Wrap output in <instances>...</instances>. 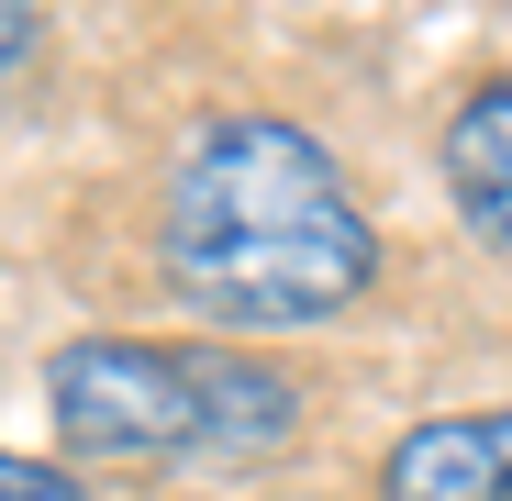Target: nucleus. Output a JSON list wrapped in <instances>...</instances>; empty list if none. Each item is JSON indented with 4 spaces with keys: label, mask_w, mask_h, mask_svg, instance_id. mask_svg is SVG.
<instances>
[{
    "label": "nucleus",
    "mask_w": 512,
    "mask_h": 501,
    "mask_svg": "<svg viewBox=\"0 0 512 501\" xmlns=\"http://www.w3.org/2000/svg\"><path fill=\"white\" fill-rule=\"evenodd\" d=\"M156 257L201 323L301 334V323L357 312V290L379 279V223L323 134L279 112H234L179 156L167 212H156Z\"/></svg>",
    "instance_id": "1"
},
{
    "label": "nucleus",
    "mask_w": 512,
    "mask_h": 501,
    "mask_svg": "<svg viewBox=\"0 0 512 501\" xmlns=\"http://www.w3.org/2000/svg\"><path fill=\"white\" fill-rule=\"evenodd\" d=\"M56 435L112 468H245L301 435V390L268 357L167 346V334H78L45 368Z\"/></svg>",
    "instance_id": "2"
},
{
    "label": "nucleus",
    "mask_w": 512,
    "mask_h": 501,
    "mask_svg": "<svg viewBox=\"0 0 512 501\" xmlns=\"http://www.w3.org/2000/svg\"><path fill=\"white\" fill-rule=\"evenodd\" d=\"M379 501H512V412H435L379 468Z\"/></svg>",
    "instance_id": "3"
},
{
    "label": "nucleus",
    "mask_w": 512,
    "mask_h": 501,
    "mask_svg": "<svg viewBox=\"0 0 512 501\" xmlns=\"http://www.w3.org/2000/svg\"><path fill=\"white\" fill-rule=\"evenodd\" d=\"M446 190H457L468 234L512 257V78H479V90L457 101V123H446Z\"/></svg>",
    "instance_id": "4"
},
{
    "label": "nucleus",
    "mask_w": 512,
    "mask_h": 501,
    "mask_svg": "<svg viewBox=\"0 0 512 501\" xmlns=\"http://www.w3.org/2000/svg\"><path fill=\"white\" fill-rule=\"evenodd\" d=\"M34 45H45V12H34V0H0V90L34 67Z\"/></svg>",
    "instance_id": "5"
},
{
    "label": "nucleus",
    "mask_w": 512,
    "mask_h": 501,
    "mask_svg": "<svg viewBox=\"0 0 512 501\" xmlns=\"http://www.w3.org/2000/svg\"><path fill=\"white\" fill-rule=\"evenodd\" d=\"M0 501H78V479H67V468H34V457L0 446Z\"/></svg>",
    "instance_id": "6"
}]
</instances>
